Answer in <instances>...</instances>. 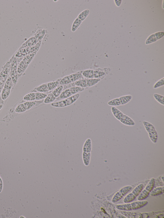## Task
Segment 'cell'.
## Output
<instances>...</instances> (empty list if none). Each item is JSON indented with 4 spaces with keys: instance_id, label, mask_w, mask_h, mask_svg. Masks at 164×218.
<instances>
[{
    "instance_id": "obj_31",
    "label": "cell",
    "mask_w": 164,
    "mask_h": 218,
    "mask_svg": "<svg viewBox=\"0 0 164 218\" xmlns=\"http://www.w3.org/2000/svg\"><path fill=\"white\" fill-rule=\"evenodd\" d=\"M154 97L158 103L163 106L164 105V97L163 96L158 93H154Z\"/></svg>"
},
{
    "instance_id": "obj_17",
    "label": "cell",
    "mask_w": 164,
    "mask_h": 218,
    "mask_svg": "<svg viewBox=\"0 0 164 218\" xmlns=\"http://www.w3.org/2000/svg\"><path fill=\"white\" fill-rule=\"evenodd\" d=\"M119 121L124 125L127 126H134L135 124V123L133 120L130 117L124 114L123 115Z\"/></svg>"
},
{
    "instance_id": "obj_11",
    "label": "cell",
    "mask_w": 164,
    "mask_h": 218,
    "mask_svg": "<svg viewBox=\"0 0 164 218\" xmlns=\"http://www.w3.org/2000/svg\"><path fill=\"white\" fill-rule=\"evenodd\" d=\"M99 79H85L78 80L74 84L76 87L83 88L92 87L97 84L100 80Z\"/></svg>"
},
{
    "instance_id": "obj_30",
    "label": "cell",
    "mask_w": 164,
    "mask_h": 218,
    "mask_svg": "<svg viewBox=\"0 0 164 218\" xmlns=\"http://www.w3.org/2000/svg\"><path fill=\"white\" fill-rule=\"evenodd\" d=\"M90 11L89 10H86L82 12L79 15L78 18L82 21H84L89 15Z\"/></svg>"
},
{
    "instance_id": "obj_5",
    "label": "cell",
    "mask_w": 164,
    "mask_h": 218,
    "mask_svg": "<svg viewBox=\"0 0 164 218\" xmlns=\"http://www.w3.org/2000/svg\"><path fill=\"white\" fill-rule=\"evenodd\" d=\"M143 124L146 131L148 132L151 141L154 143H157L158 139V135L154 127L152 124L146 121H144Z\"/></svg>"
},
{
    "instance_id": "obj_22",
    "label": "cell",
    "mask_w": 164,
    "mask_h": 218,
    "mask_svg": "<svg viewBox=\"0 0 164 218\" xmlns=\"http://www.w3.org/2000/svg\"><path fill=\"white\" fill-rule=\"evenodd\" d=\"M11 89L3 86L1 93V97L2 100H4L9 97Z\"/></svg>"
},
{
    "instance_id": "obj_36",
    "label": "cell",
    "mask_w": 164,
    "mask_h": 218,
    "mask_svg": "<svg viewBox=\"0 0 164 218\" xmlns=\"http://www.w3.org/2000/svg\"><path fill=\"white\" fill-rule=\"evenodd\" d=\"M3 107V105L2 104H0V110H1Z\"/></svg>"
},
{
    "instance_id": "obj_20",
    "label": "cell",
    "mask_w": 164,
    "mask_h": 218,
    "mask_svg": "<svg viewBox=\"0 0 164 218\" xmlns=\"http://www.w3.org/2000/svg\"><path fill=\"white\" fill-rule=\"evenodd\" d=\"M164 186L160 187L153 189L150 195L151 197H155L161 195L164 193Z\"/></svg>"
},
{
    "instance_id": "obj_10",
    "label": "cell",
    "mask_w": 164,
    "mask_h": 218,
    "mask_svg": "<svg viewBox=\"0 0 164 218\" xmlns=\"http://www.w3.org/2000/svg\"><path fill=\"white\" fill-rule=\"evenodd\" d=\"M84 90V88L76 86L71 87L62 91L58 97L60 99H66L77 94L78 93Z\"/></svg>"
},
{
    "instance_id": "obj_34",
    "label": "cell",
    "mask_w": 164,
    "mask_h": 218,
    "mask_svg": "<svg viewBox=\"0 0 164 218\" xmlns=\"http://www.w3.org/2000/svg\"><path fill=\"white\" fill-rule=\"evenodd\" d=\"M114 1L117 6H119L121 5L122 1Z\"/></svg>"
},
{
    "instance_id": "obj_23",
    "label": "cell",
    "mask_w": 164,
    "mask_h": 218,
    "mask_svg": "<svg viewBox=\"0 0 164 218\" xmlns=\"http://www.w3.org/2000/svg\"><path fill=\"white\" fill-rule=\"evenodd\" d=\"M18 65L17 59L14 56L11 59L10 66V71H17Z\"/></svg>"
},
{
    "instance_id": "obj_8",
    "label": "cell",
    "mask_w": 164,
    "mask_h": 218,
    "mask_svg": "<svg viewBox=\"0 0 164 218\" xmlns=\"http://www.w3.org/2000/svg\"><path fill=\"white\" fill-rule=\"evenodd\" d=\"M155 181L154 178H152L146 186L145 189L142 190L138 197V200H143L146 199L150 195L152 190L154 189Z\"/></svg>"
},
{
    "instance_id": "obj_3",
    "label": "cell",
    "mask_w": 164,
    "mask_h": 218,
    "mask_svg": "<svg viewBox=\"0 0 164 218\" xmlns=\"http://www.w3.org/2000/svg\"><path fill=\"white\" fill-rule=\"evenodd\" d=\"M80 96L79 93L74 95L71 97L66 99L59 102L52 103L51 105L54 107L61 108L64 107L71 105L76 102Z\"/></svg>"
},
{
    "instance_id": "obj_16",
    "label": "cell",
    "mask_w": 164,
    "mask_h": 218,
    "mask_svg": "<svg viewBox=\"0 0 164 218\" xmlns=\"http://www.w3.org/2000/svg\"><path fill=\"white\" fill-rule=\"evenodd\" d=\"M38 42L34 37H31L22 44L19 50L23 49L30 47L35 45Z\"/></svg>"
},
{
    "instance_id": "obj_7",
    "label": "cell",
    "mask_w": 164,
    "mask_h": 218,
    "mask_svg": "<svg viewBox=\"0 0 164 218\" xmlns=\"http://www.w3.org/2000/svg\"><path fill=\"white\" fill-rule=\"evenodd\" d=\"M143 187L144 185L142 183L139 184L136 186L132 192L129 194L124 198L123 200L124 203L125 204L130 203L134 200L143 190Z\"/></svg>"
},
{
    "instance_id": "obj_29",
    "label": "cell",
    "mask_w": 164,
    "mask_h": 218,
    "mask_svg": "<svg viewBox=\"0 0 164 218\" xmlns=\"http://www.w3.org/2000/svg\"><path fill=\"white\" fill-rule=\"evenodd\" d=\"M36 53H32L27 54V55L23 57L22 60L25 61L29 65L33 60Z\"/></svg>"
},
{
    "instance_id": "obj_32",
    "label": "cell",
    "mask_w": 164,
    "mask_h": 218,
    "mask_svg": "<svg viewBox=\"0 0 164 218\" xmlns=\"http://www.w3.org/2000/svg\"><path fill=\"white\" fill-rule=\"evenodd\" d=\"M164 78L163 77L155 83L154 85L153 88L154 89H157L164 86Z\"/></svg>"
},
{
    "instance_id": "obj_28",
    "label": "cell",
    "mask_w": 164,
    "mask_h": 218,
    "mask_svg": "<svg viewBox=\"0 0 164 218\" xmlns=\"http://www.w3.org/2000/svg\"><path fill=\"white\" fill-rule=\"evenodd\" d=\"M46 33L45 29L41 30L34 36V37L38 42L42 41Z\"/></svg>"
},
{
    "instance_id": "obj_12",
    "label": "cell",
    "mask_w": 164,
    "mask_h": 218,
    "mask_svg": "<svg viewBox=\"0 0 164 218\" xmlns=\"http://www.w3.org/2000/svg\"><path fill=\"white\" fill-rule=\"evenodd\" d=\"M48 95L40 92H31L25 96L23 99L26 101H38L44 99Z\"/></svg>"
},
{
    "instance_id": "obj_2",
    "label": "cell",
    "mask_w": 164,
    "mask_h": 218,
    "mask_svg": "<svg viewBox=\"0 0 164 218\" xmlns=\"http://www.w3.org/2000/svg\"><path fill=\"white\" fill-rule=\"evenodd\" d=\"M44 100L34 101H27L18 105L15 109V112L18 113H22L30 110L35 106H37L42 103Z\"/></svg>"
},
{
    "instance_id": "obj_4",
    "label": "cell",
    "mask_w": 164,
    "mask_h": 218,
    "mask_svg": "<svg viewBox=\"0 0 164 218\" xmlns=\"http://www.w3.org/2000/svg\"><path fill=\"white\" fill-rule=\"evenodd\" d=\"M82 72H80L74 73L65 76L61 79L59 82L61 85H66L70 84L84 79L82 75Z\"/></svg>"
},
{
    "instance_id": "obj_9",
    "label": "cell",
    "mask_w": 164,
    "mask_h": 218,
    "mask_svg": "<svg viewBox=\"0 0 164 218\" xmlns=\"http://www.w3.org/2000/svg\"><path fill=\"white\" fill-rule=\"evenodd\" d=\"M64 87L62 85L58 86L44 99L43 103L45 104L52 103L58 97L63 91Z\"/></svg>"
},
{
    "instance_id": "obj_19",
    "label": "cell",
    "mask_w": 164,
    "mask_h": 218,
    "mask_svg": "<svg viewBox=\"0 0 164 218\" xmlns=\"http://www.w3.org/2000/svg\"><path fill=\"white\" fill-rule=\"evenodd\" d=\"M92 142L91 139L89 138L86 140L84 144L83 152L91 153L92 150Z\"/></svg>"
},
{
    "instance_id": "obj_33",
    "label": "cell",
    "mask_w": 164,
    "mask_h": 218,
    "mask_svg": "<svg viewBox=\"0 0 164 218\" xmlns=\"http://www.w3.org/2000/svg\"><path fill=\"white\" fill-rule=\"evenodd\" d=\"M3 189V182L1 177H0V193H1Z\"/></svg>"
},
{
    "instance_id": "obj_27",
    "label": "cell",
    "mask_w": 164,
    "mask_h": 218,
    "mask_svg": "<svg viewBox=\"0 0 164 218\" xmlns=\"http://www.w3.org/2000/svg\"><path fill=\"white\" fill-rule=\"evenodd\" d=\"M108 105L112 107L118 106L121 105L120 100L119 98H116L109 101Z\"/></svg>"
},
{
    "instance_id": "obj_13",
    "label": "cell",
    "mask_w": 164,
    "mask_h": 218,
    "mask_svg": "<svg viewBox=\"0 0 164 218\" xmlns=\"http://www.w3.org/2000/svg\"><path fill=\"white\" fill-rule=\"evenodd\" d=\"M132 189L131 186H127L122 189L116 193L113 198L112 201L113 203H115L120 200L125 195L129 192Z\"/></svg>"
},
{
    "instance_id": "obj_25",
    "label": "cell",
    "mask_w": 164,
    "mask_h": 218,
    "mask_svg": "<svg viewBox=\"0 0 164 218\" xmlns=\"http://www.w3.org/2000/svg\"><path fill=\"white\" fill-rule=\"evenodd\" d=\"M91 153H87L83 152L82 158L84 165L86 166L89 165Z\"/></svg>"
},
{
    "instance_id": "obj_37",
    "label": "cell",
    "mask_w": 164,
    "mask_h": 218,
    "mask_svg": "<svg viewBox=\"0 0 164 218\" xmlns=\"http://www.w3.org/2000/svg\"><path fill=\"white\" fill-rule=\"evenodd\" d=\"M164 176H162V177H161V180H162V181H163V182H164Z\"/></svg>"
},
{
    "instance_id": "obj_21",
    "label": "cell",
    "mask_w": 164,
    "mask_h": 218,
    "mask_svg": "<svg viewBox=\"0 0 164 218\" xmlns=\"http://www.w3.org/2000/svg\"><path fill=\"white\" fill-rule=\"evenodd\" d=\"M111 111L115 118L119 121L124 115L121 111L115 107H111Z\"/></svg>"
},
{
    "instance_id": "obj_14",
    "label": "cell",
    "mask_w": 164,
    "mask_h": 218,
    "mask_svg": "<svg viewBox=\"0 0 164 218\" xmlns=\"http://www.w3.org/2000/svg\"><path fill=\"white\" fill-rule=\"evenodd\" d=\"M11 61L10 62V61L7 62L4 66L1 72L0 73V86L3 84L7 79L10 70Z\"/></svg>"
},
{
    "instance_id": "obj_26",
    "label": "cell",
    "mask_w": 164,
    "mask_h": 218,
    "mask_svg": "<svg viewBox=\"0 0 164 218\" xmlns=\"http://www.w3.org/2000/svg\"><path fill=\"white\" fill-rule=\"evenodd\" d=\"M82 21L78 18L74 21L72 27V31L73 32H75L77 29L81 25Z\"/></svg>"
},
{
    "instance_id": "obj_24",
    "label": "cell",
    "mask_w": 164,
    "mask_h": 218,
    "mask_svg": "<svg viewBox=\"0 0 164 218\" xmlns=\"http://www.w3.org/2000/svg\"><path fill=\"white\" fill-rule=\"evenodd\" d=\"M132 98V96L130 95L122 96L119 98L121 105L127 104L130 102Z\"/></svg>"
},
{
    "instance_id": "obj_35",
    "label": "cell",
    "mask_w": 164,
    "mask_h": 218,
    "mask_svg": "<svg viewBox=\"0 0 164 218\" xmlns=\"http://www.w3.org/2000/svg\"><path fill=\"white\" fill-rule=\"evenodd\" d=\"M4 85H2V86H0V95L1 94V92L2 89V88L3 87Z\"/></svg>"
},
{
    "instance_id": "obj_15",
    "label": "cell",
    "mask_w": 164,
    "mask_h": 218,
    "mask_svg": "<svg viewBox=\"0 0 164 218\" xmlns=\"http://www.w3.org/2000/svg\"><path fill=\"white\" fill-rule=\"evenodd\" d=\"M164 36V33L162 32H158L153 34L147 39L145 42L146 44L148 45L153 43L160 40Z\"/></svg>"
},
{
    "instance_id": "obj_6",
    "label": "cell",
    "mask_w": 164,
    "mask_h": 218,
    "mask_svg": "<svg viewBox=\"0 0 164 218\" xmlns=\"http://www.w3.org/2000/svg\"><path fill=\"white\" fill-rule=\"evenodd\" d=\"M61 80V79H60L56 81L42 84L38 87L36 90L38 92L45 93L54 90L57 88L60 84L59 82Z\"/></svg>"
},
{
    "instance_id": "obj_1",
    "label": "cell",
    "mask_w": 164,
    "mask_h": 218,
    "mask_svg": "<svg viewBox=\"0 0 164 218\" xmlns=\"http://www.w3.org/2000/svg\"><path fill=\"white\" fill-rule=\"evenodd\" d=\"M148 203V202L147 200H138L130 204L117 205L116 208L120 211H128L141 208L146 205Z\"/></svg>"
},
{
    "instance_id": "obj_18",
    "label": "cell",
    "mask_w": 164,
    "mask_h": 218,
    "mask_svg": "<svg viewBox=\"0 0 164 218\" xmlns=\"http://www.w3.org/2000/svg\"><path fill=\"white\" fill-rule=\"evenodd\" d=\"M28 65L25 61L22 60L18 65L17 72L18 75L24 72Z\"/></svg>"
}]
</instances>
